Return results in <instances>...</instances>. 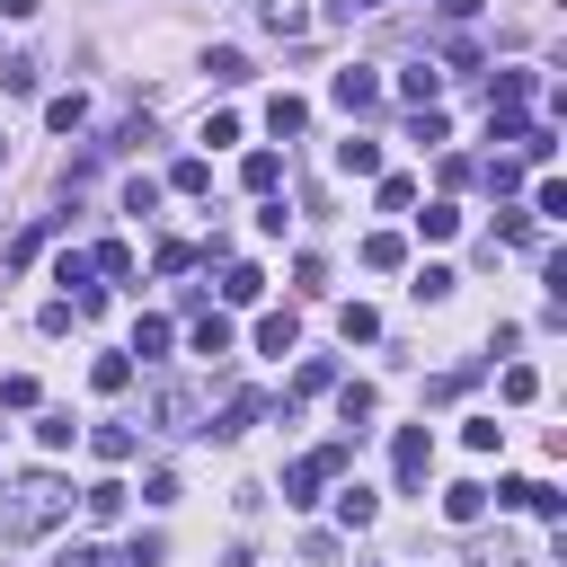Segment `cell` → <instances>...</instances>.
I'll use <instances>...</instances> for the list:
<instances>
[{
    "label": "cell",
    "mask_w": 567,
    "mask_h": 567,
    "mask_svg": "<svg viewBox=\"0 0 567 567\" xmlns=\"http://www.w3.org/2000/svg\"><path fill=\"white\" fill-rule=\"evenodd\" d=\"M35 80H44L35 53H9V62H0V89H9V97H35Z\"/></svg>",
    "instance_id": "cell-13"
},
{
    "label": "cell",
    "mask_w": 567,
    "mask_h": 567,
    "mask_svg": "<svg viewBox=\"0 0 567 567\" xmlns=\"http://www.w3.org/2000/svg\"><path fill=\"white\" fill-rule=\"evenodd\" d=\"M399 97H408V106H434V97H443V71H425V62L399 71Z\"/></svg>",
    "instance_id": "cell-21"
},
{
    "label": "cell",
    "mask_w": 567,
    "mask_h": 567,
    "mask_svg": "<svg viewBox=\"0 0 567 567\" xmlns=\"http://www.w3.org/2000/svg\"><path fill=\"white\" fill-rule=\"evenodd\" d=\"M496 239H514V248H532L540 230H532V213H496Z\"/></svg>",
    "instance_id": "cell-39"
},
{
    "label": "cell",
    "mask_w": 567,
    "mask_h": 567,
    "mask_svg": "<svg viewBox=\"0 0 567 567\" xmlns=\"http://www.w3.org/2000/svg\"><path fill=\"white\" fill-rule=\"evenodd\" d=\"M443 133H452V124H443V106H416V124H408V142H425V151H434Z\"/></svg>",
    "instance_id": "cell-34"
},
{
    "label": "cell",
    "mask_w": 567,
    "mask_h": 567,
    "mask_svg": "<svg viewBox=\"0 0 567 567\" xmlns=\"http://www.w3.org/2000/svg\"><path fill=\"white\" fill-rule=\"evenodd\" d=\"M89 266H97V275H133V248H124V239H97Z\"/></svg>",
    "instance_id": "cell-31"
},
{
    "label": "cell",
    "mask_w": 567,
    "mask_h": 567,
    "mask_svg": "<svg viewBox=\"0 0 567 567\" xmlns=\"http://www.w3.org/2000/svg\"><path fill=\"white\" fill-rule=\"evenodd\" d=\"M301 124H310V106H301V97H292V89H284V97H275V106H266V133H301Z\"/></svg>",
    "instance_id": "cell-26"
},
{
    "label": "cell",
    "mask_w": 567,
    "mask_h": 567,
    "mask_svg": "<svg viewBox=\"0 0 567 567\" xmlns=\"http://www.w3.org/2000/svg\"><path fill=\"white\" fill-rule=\"evenodd\" d=\"M452 284H461V275H452V266H416V292H425V301H443V292H452Z\"/></svg>",
    "instance_id": "cell-41"
},
{
    "label": "cell",
    "mask_w": 567,
    "mask_h": 567,
    "mask_svg": "<svg viewBox=\"0 0 567 567\" xmlns=\"http://www.w3.org/2000/svg\"><path fill=\"white\" fill-rule=\"evenodd\" d=\"M337 408H346V425H354V434H363V416H372V408H381V399H372V381H346V390H337Z\"/></svg>",
    "instance_id": "cell-29"
},
{
    "label": "cell",
    "mask_w": 567,
    "mask_h": 567,
    "mask_svg": "<svg viewBox=\"0 0 567 567\" xmlns=\"http://www.w3.org/2000/svg\"><path fill=\"white\" fill-rule=\"evenodd\" d=\"M496 505H523V514H549V523L567 514V496H558L549 478H505V487H496Z\"/></svg>",
    "instance_id": "cell-6"
},
{
    "label": "cell",
    "mask_w": 567,
    "mask_h": 567,
    "mask_svg": "<svg viewBox=\"0 0 567 567\" xmlns=\"http://www.w3.org/2000/svg\"><path fill=\"white\" fill-rule=\"evenodd\" d=\"M470 177H478L487 195H514V186H523V159H487V168H470Z\"/></svg>",
    "instance_id": "cell-27"
},
{
    "label": "cell",
    "mask_w": 567,
    "mask_h": 567,
    "mask_svg": "<svg viewBox=\"0 0 567 567\" xmlns=\"http://www.w3.org/2000/svg\"><path fill=\"white\" fill-rule=\"evenodd\" d=\"M44 124H53V133H80V124H89V97H80V89L44 97Z\"/></svg>",
    "instance_id": "cell-15"
},
{
    "label": "cell",
    "mask_w": 567,
    "mask_h": 567,
    "mask_svg": "<svg viewBox=\"0 0 567 567\" xmlns=\"http://www.w3.org/2000/svg\"><path fill=\"white\" fill-rule=\"evenodd\" d=\"M363 266H372V275L408 266V239H399V230H372V239H363Z\"/></svg>",
    "instance_id": "cell-17"
},
{
    "label": "cell",
    "mask_w": 567,
    "mask_h": 567,
    "mask_svg": "<svg viewBox=\"0 0 567 567\" xmlns=\"http://www.w3.org/2000/svg\"><path fill=\"white\" fill-rule=\"evenodd\" d=\"M89 452L97 461H133V425H89Z\"/></svg>",
    "instance_id": "cell-24"
},
{
    "label": "cell",
    "mask_w": 567,
    "mask_h": 567,
    "mask_svg": "<svg viewBox=\"0 0 567 567\" xmlns=\"http://www.w3.org/2000/svg\"><path fill=\"white\" fill-rule=\"evenodd\" d=\"M363 9H381V0H328V18H337V27H354Z\"/></svg>",
    "instance_id": "cell-43"
},
{
    "label": "cell",
    "mask_w": 567,
    "mask_h": 567,
    "mask_svg": "<svg viewBox=\"0 0 567 567\" xmlns=\"http://www.w3.org/2000/svg\"><path fill=\"white\" fill-rule=\"evenodd\" d=\"M89 381H97V390H124V381H133V354H97Z\"/></svg>",
    "instance_id": "cell-32"
},
{
    "label": "cell",
    "mask_w": 567,
    "mask_h": 567,
    "mask_svg": "<svg viewBox=\"0 0 567 567\" xmlns=\"http://www.w3.org/2000/svg\"><path fill=\"white\" fill-rule=\"evenodd\" d=\"M461 443H470V452H496V443H505V425H496V416H470V425H461Z\"/></svg>",
    "instance_id": "cell-38"
},
{
    "label": "cell",
    "mask_w": 567,
    "mask_h": 567,
    "mask_svg": "<svg viewBox=\"0 0 567 567\" xmlns=\"http://www.w3.org/2000/svg\"><path fill=\"white\" fill-rule=\"evenodd\" d=\"M239 177H248V195H275V186H284V159H275V151H248Z\"/></svg>",
    "instance_id": "cell-16"
},
{
    "label": "cell",
    "mask_w": 567,
    "mask_h": 567,
    "mask_svg": "<svg viewBox=\"0 0 567 567\" xmlns=\"http://www.w3.org/2000/svg\"><path fill=\"white\" fill-rule=\"evenodd\" d=\"M337 337H346V346H372V337H381V319H372L363 301H346V310H337Z\"/></svg>",
    "instance_id": "cell-22"
},
{
    "label": "cell",
    "mask_w": 567,
    "mask_h": 567,
    "mask_svg": "<svg viewBox=\"0 0 567 567\" xmlns=\"http://www.w3.org/2000/svg\"><path fill=\"white\" fill-rule=\"evenodd\" d=\"M0 408H35V372H0Z\"/></svg>",
    "instance_id": "cell-37"
},
{
    "label": "cell",
    "mask_w": 567,
    "mask_h": 567,
    "mask_svg": "<svg viewBox=\"0 0 567 567\" xmlns=\"http://www.w3.org/2000/svg\"><path fill=\"white\" fill-rule=\"evenodd\" d=\"M53 567H115V558H106V549H89V540H80V549H62V558H53Z\"/></svg>",
    "instance_id": "cell-42"
},
{
    "label": "cell",
    "mask_w": 567,
    "mask_h": 567,
    "mask_svg": "<svg viewBox=\"0 0 567 567\" xmlns=\"http://www.w3.org/2000/svg\"><path fill=\"white\" fill-rule=\"evenodd\" d=\"M346 470V443H319V452H301L292 470H284V505H319V487Z\"/></svg>",
    "instance_id": "cell-2"
},
{
    "label": "cell",
    "mask_w": 567,
    "mask_h": 567,
    "mask_svg": "<svg viewBox=\"0 0 567 567\" xmlns=\"http://www.w3.org/2000/svg\"><path fill=\"white\" fill-rule=\"evenodd\" d=\"M0 159H9V142H0Z\"/></svg>",
    "instance_id": "cell-45"
},
{
    "label": "cell",
    "mask_w": 567,
    "mask_h": 567,
    "mask_svg": "<svg viewBox=\"0 0 567 567\" xmlns=\"http://www.w3.org/2000/svg\"><path fill=\"white\" fill-rule=\"evenodd\" d=\"M532 106V71H496L487 80V115H523Z\"/></svg>",
    "instance_id": "cell-8"
},
{
    "label": "cell",
    "mask_w": 567,
    "mask_h": 567,
    "mask_svg": "<svg viewBox=\"0 0 567 567\" xmlns=\"http://www.w3.org/2000/svg\"><path fill=\"white\" fill-rule=\"evenodd\" d=\"M257 18H266L275 35H301V27H310V9H301V0H257Z\"/></svg>",
    "instance_id": "cell-25"
},
{
    "label": "cell",
    "mask_w": 567,
    "mask_h": 567,
    "mask_svg": "<svg viewBox=\"0 0 567 567\" xmlns=\"http://www.w3.org/2000/svg\"><path fill=\"white\" fill-rule=\"evenodd\" d=\"M257 416H266V399H257V390H230V408H221V416H204V434H221V443H230V434H248Z\"/></svg>",
    "instance_id": "cell-7"
},
{
    "label": "cell",
    "mask_w": 567,
    "mask_h": 567,
    "mask_svg": "<svg viewBox=\"0 0 567 567\" xmlns=\"http://www.w3.org/2000/svg\"><path fill=\"white\" fill-rule=\"evenodd\" d=\"M80 514H89V523H115V514H124V487H115V478L80 487Z\"/></svg>",
    "instance_id": "cell-20"
},
{
    "label": "cell",
    "mask_w": 567,
    "mask_h": 567,
    "mask_svg": "<svg viewBox=\"0 0 567 567\" xmlns=\"http://www.w3.org/2000/svg\"><path fill=\"white\" fill-rule=\"evenodd\" d=\"M168 186H177V195H204V186H213V168H204V159H195V151H186V159H177V168H168Z\"/></svg>",
    "instance_id": "cell-30"
},
{
    "label": "cell",
    "mask_w": 567,
    "mask_h": 567,
    "mask_svg": "<svg viewBox=\"0 0 567 567\" xmlns=\"http://www.w3.org/2000/svg\"><path fill=\"white\" fill-rule=\"evenodd\" d=\"M151 266H159V275H186V266H195V248H186V239H159V257H151Z\"/></svg>",
    "instance_id": "cell-40"
},
{
    "label": "cell",
    "mask_w": 567,
    "mask_h": 567,
    "mask_svg": "<svg viewBox=\"0 0 567 567\" xmlns=\"http://www.w3.org/2000/svg\"><path fill=\"white\" fill-rule=\"evenodd\" d=\"M71 434H80V425H71L62 408H53V416H35V443H44V452H71Z\"/></svg>",
    "instance_id": "cell-33"
},
{
    "label": "cell",
    "mask_w": 567,
    "mask_h": 567,
    "mask_svg": "<svg viewBox=\"0 0 567 567\" xmlns=\"http://www.w3.org/2000/svg\"><path fill=\"white\" fill-rule=\"evenodd\" d=\"M416 230H425V239H452V230H461V213H452V204H425V213H416Z\"/></svg>",
    "instance_id": "cell-36"
},
{
    "label": "cell",
    "mask_w": 567,
    "mask_h": 567,
    "mask_svg": "<svg viewBox=\"0 0 567 567\" xmlns=\"http://www.w3.org/2000/svg\"><path fill=\"white\" fill-rule=\"evenodd\" d=\"M257 292H266L257 266H221V301H257Z\"/></svg>",
    "instance_id": "cell-28"
},
{
    "label": "cell",
    "mask_w": 567,
    "mask_h": 567,
    "mask_svg": "<svg viewBox=\"0 0 567 567\" xmlns=\"http://www.w3.org/2000/svg\"><path fill=\"white\" fill-rule=\"evenodd\" d=\"M151 416H159V434H204V399H195V390H177V381L159 390V408H151Z\"/></svg>",
    "instance_id": "cell-5"
},
{
    "label": "cell",
    "mask_w": 567,
    "mask_h": 567,
    "mask_svg": "<svg viewBox=\"0 0 567 567\" xmlns=\"http://www.w3.org/2000/svg\"><path fill=\"white\" fill-rule=\"evenodd\" d=\"M0 18H35V0H0Z\"/></svg>",
    "instance_id": "cell-44"
},
{
    "label": "cell",
    "mask_w": 567,
    "mask_h": 567,
    "mask_svg": "<svg viewBox=\"0 0 567 567\" xmlns=\"http://www.w3.org/2000/svg\"><path fill=\"white\" fill-rule=\"evenodd\" d=\"M62 514H71V487H62L53 470H27V478L0 487V540H35V532H53Z\"/></svg>",
    "instance_id": "cell-1"
},
{
    "label": "cell",
    "mask_w": 567,
    "mask_h": 567,
    "mask_svg": "<svg viewBox=\"0 0 567 567\" xmlns=\"http://www.w3.org/2000/svg\"><path fill=\"white\" fill-rule=\"evenodd\" d=\"M381 213H416V177H381Z\"/></svg>",
    "instance_id": "cell-35"
},
{
    "label": "cell",
    "mask_w": 567,
    "mask_h": 567,
    "mask_svg": "<svg viewBox=\"0 0 567 567\" xmlns=\"http://www.w3.org/2000/svg\"><path fill=\"white\" fill-rule=\"evenodd\" d=\"M337 168H346V177H381V142H372V133H346V142H337Z\"/></svg>",
    "instance_id": "cell-9"
},
{
    "label": "cell",
    "mask_w": 567,
    "mask_h": 567,
    "mask_svg": "<svg viewBox=\"0 0 567 567\" xmlns=\"http://www.w3.org/2000/svg\"><path fill=\"white\" fill-rule=\"evenodd\" d=\"M328 97H337L346 115H372V106H381V71H372V62H346V71L328 80Z\"/></svg>",
    "instance_id": "cell-4"
},
{
    "label": "cell",
    "mask_w": 567,
    "mask_h": 567,
    "mask_svg": "<svg viewBox=\"0 0 567 567\" xmlns=\"http://www.w3.org/2000/svg\"><path fill=\"white\" fill-rule=\"evenodd\" d=\"M443 514H452V523H478V514H487V487H478V478L443 487Z\"/></svg>",
    "instance_id": "cell-19"
},
{
    "label": "cell",
    "mask_w": 567,
    "mask_h": 567,
    "mask_svg": "<svg viewBox=\"0 0 567 567\" xmlns=\"http://www.w3.org/2000/svg\"><path fill=\"white\" fill-rule=\"evenodd\" d=\"M168 337H177V328L142 310V319H133V346H124V354H142V363H159V354H168Z\"/></svg>",
    "instance_id": "cell-11"
},
{
    "label": "cell",
    "mask_w": 567,
    "mask_h": 567,
    "mask_svg": "<svg viewBox=\"0 0 567 567\" xmlns=\"http://www.w3.org/2000/svg\"><path fill=\"white\" fill-rule=\"evenodd\" d=\"M195 354H213V363L230 354V319H221V310H204V319H195Z\"/></svg>",
    "instance_id": "cell-23"
},
{
    "label": "cell",
    "mask_w": 567,
    "mask_h": 567,
    "mask_svg": "<svg viewBox=\"0 0 567 567\" xmlns=\"http://www.w3.org/2000/svg\"><path fill=\"white\" fill-rule=\"evenodd\" d=\"M204 71H213V89H239V80H248V53H239V44H213Z\"/></svg>",
    "instance_id": "cell-14"
},
{
    "label": "cell",
    "mask_w": 567,
    "mask_h": 567,
    "mask_svg": "<svg viewBox=\"0 0 567 567\" xmlns=\"http://www.w3.org/2000/svg\"><path fill=\"white\" fill-rule=\"evenodd\" d=\"M328 381H337V372H328V363H319V354H310V363H301V372H292V390H284V416H292V408H301V399H319V390H328Z\"/></svg>",
    "instance_id": "cell-18"
},
{
    "label": "cell",
    "mask_w": 567,
    "mask_h": 567,
    "mask_svg": "<svg viewBox=\"0 0 567 567\" xmlns=\"http://www.w3.org/2000/svg\"><path fill=\"white\" fill-rule=\"evenodd\" d=\"M372 514H381V496H372L363 478H354V487H337V523H346V532H363Z\"/></svg>",
    "instance_id": "cell-12"
},
{
    "label": "cell",
    "mask_w": 567,
    "mask_h": 567,
    "mask_svg": "<svg viewBox=\"0 0 567 567\" xmlns=\"http://www.w3.org/2000/svg\"><path fill=\"white\" fill-rule=\"evenodd\" d=\"M292 346H301V319L292 310H266L257 319V354H292Z\"/></svg>",
    "instance_id": "cell-10"
},
{
    "label": "cell",
    "mask_w": 567,
    "mask_h": 567,
    "mask_svg": "<svg viewBox=\"0 0 567 567\" xmlns=\"http://www.w3.org/2000/svg\"><path fill=\"white\" fill-rule=\"evenodd\" d=\"M390 470H399V487L416 496V487H425V470H434V434H425V425H399V443H390Z\"/></svg>",
    "instance_id": "cell-3"
}]
</instances>
